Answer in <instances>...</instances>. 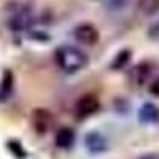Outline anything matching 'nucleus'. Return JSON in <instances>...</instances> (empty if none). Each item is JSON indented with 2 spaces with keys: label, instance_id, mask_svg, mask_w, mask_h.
<instances>
[{
  "label": "nucleus",
  "instance_id": "obj_2",
  "mask_svg": "<svg viewBox=\"0 0 159 159\" xmlns=\"http://www.w3.org/2000/svg\"><path fill=\"white\" fill-rule=\"evenodd\" d=\"M99 110V99L94 94H84L75 105V113L80 118H88Z\"/></svg>",
  "mask_w": 159,
  "mask_h": 159
},
{
  "label": "nucleus",
  "instance_id": "obj_9",
  "mask_svg": "<svg viewBox=\"0 0 159 159\" xmlns=\"http://www.w3.org/2000/svg\"><path fill=\"white\" fill-rule=\"evenodd\" d=\"M129 57H130V51H127V49L121 51V52H119V54L116 56L115 62L111 64V67H113V69H119V67H123V65L129 61Z\"/></svg>",
  "mask_w": 159,
  "mask_h": 159
},
{
  "label": "nucleus",
  "instance_id": "obj_11",
  "mask_svg": "<svg viewBox=\"0 0 159 159\" xmlns=\"http://www.w3.org/2000/svg\"><path fill=\"white\" fill-rule=\"evenodd\" d=\"M139 159H159V154H145Z\"/></svg>",
  "mask_w": 159,
  "mask_h": 159
},
{
  "label": "nucleus",
  "instance_id": "obj_6",
  "mask_svg": "<svg viewBox=\"0 0 159 159\" xmlns=\"http://www.w3.org/2000/svg\"><path fill=\"white\" fill-rule=\"evenodd\" d=\"M139 119L142 123H156L159 121V108L154 103H145L139 111Z\"/></svg>",
  "mask_w": 159,
  "mask_h": 159
},
{
  "label": "nucleus",
  "instance_id": "obj_10",
  "mask_svg": "<svg viewBox=\"0 0 159 159\" xmlns=\"http://www.w3.org/2000/svg\"><path fill=\"white\" fill-rule=\"evenodd\" d=\"M150 92L153 96H156V97H159V80H156V81L150 86Z\"/></svg>",
  "mask_w": 159,
  "mask_h": 159
},
{
  "label": "nucleus",
  "instance_id": "obj_1",
  "mask_svg": "<svg viewBox=\"0 0 159 159\" xmlns=\"http://www.w3.org/2000/svg\"><path fill=\"white\" fill-rule=\"evenodd\" d=\"M56 62L57 65L67 73H75L78 70H81L86 67L88 64V56L84 54V52L81 49H78L75 46H59L56 49Z\"/></svg>",
  "mask_w": 159,
  "mask_h": 159
},
{
  "label": "nucleus",
  "instance_id": "obj_4",
  "mask_svg": "<svg viewBox=\"0 0 159 159\" xmlns=\"http://www.w3.org/2000/svg\"><path fill=\"white\" fill-rule=\"evenodd\" d=\"M84 143H86L88 150L92 153H100V151L107 150V140L100 134H97V132H89L84 139Z\"/></svg>",
  "mask_w": 159,
  "mask_h": 159
},
{
  "label": "nucleus",
  "instance_id": "obj_8",
  "mask_svg": "<svg viewBox=\"0 0 159 159\" xmlns=\"http://www.w3.org/2000/svg\"><path fill=\"white\" fill-rule=\"evenodd\" d=\"M137 8L145 16L156 15V13L159 11V0H139Z\"/></svg>",
  "mask_w": 159,
  "mask_h": 159
},
{
  "label": "nucleus",
  "instance_id": "obj_7",
  "mask_svg": "<svg viewBox=\"0 0 159 159\" xmlns=\"http://www.w3.org/2000/svg\"><path fill=\"white\" fill-rule=\"evenodd\" d=\"M54 142L59 148H70L75 142V132L70 127H62L57 130Z\"/></svg>",
  "mask_w": 159,
  "mask_h": 159
},
{
  "label": "nucleus",
  "instance_id": "obj_3",
  "mask_svg": "<svg viewBox=\"0 0 159 159\" xmlns=\"http://www.w3.org/2000/svg\"><path fill=\"white\" fill-rule=\"evenodd\" d=\"M75 38L83 45H96L99 42V30L92 24H81L75 29Z\"/></svg>",
  "mask_w": 159,
  "mask_h": 159
},
{
  "label": "nucleus",
  "instance_id": "obj_5",
  "mask_svg": "<svg viewBox=\"0 0 159 159\" xmlns=\"http://www.w3.org/2000/svg\"><path fill=\"white\" fill-rule=\"evenodd\" d=\"M32 121L35 124V127L40 130V132H43L49 127L51 121H52V115L48 111V110H43V108H38L34 111L32 115Z\"/></svg>",
  "mask_w": 159,
  "mask_h": 159
}]
</instances>
